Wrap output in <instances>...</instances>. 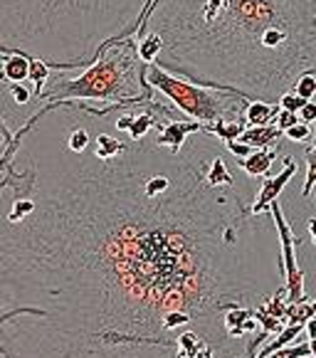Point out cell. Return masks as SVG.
I'll return each instance as SVG.
<instances>
[{"label": "cell", "instance_id": "obj_1", "mask_svg": "<svg viewBox=\"0 0 316 358\" xmlns=\"http://www.w3.org/2000/svg\"><path fill=\"white\" fill-rule=\"evenodd\" d=\"M158 127L134 138L114 106L52 101L15 134L0 161V358H175L171 311L220 348L222 314L274 294L272 215L208 183L225 141L201 129L171 148Z\"/></svg>", "mask_w": 316, "mask_h": 358}, {"label": "cell", "instance_id": "obj_13", "mask_svg": "<svg viewBox=\"0 0 316 358\" xmlns=\"http://www.w3.org/2000/svg\"><path fill=\"white\" fill-rule=\"evenodd\" d=\"M306 180H304V188H301V198H309L311 188L316 185V141L314 143H306Z\"/></svg>", "mask_w": 316, "mask_h": 358}, {"label": "cell", "instance_id": "obj_19", "mask_svg": "<svg viewBox=\"0 0 316 358\" xmlns=\"http://www.w3.org/2000/svg\"><path fill=\"white\" fill-rule=\"evenodd\" d=\"M299 119L304 124H316V101H306L299 109Z\"/></svg>", "mask_w": 316, "mask_h": 358}, {"label": "cell", "instance_id": "obj_8", "mask_svg": "<svg viewBox=\"0 0 316 358\" xmlns=\"http://www.w3.org/2000/svg\"><path fill=\"white\" fill-rule=\"evenodd\" d=\"M222 329H225L227 338L230 341H240V338L250 336V334L259 331V324L254 319V309L252 306H230V309L222 314Z\"/></svg>", "mask_w": 316, "mask_h": 358}, {"label": "cell", "instance_id": "obj_5", "mask_svg": "<svg viewBox=\"0 0 316 358\" xmlns=\"http://www.w3.org/2000/svg\"><path fill=\"white\" fill-rule=\"evenodd\" d=\"M146 82L185 119L201 122L206 129H210L215 122H245V109L250 99L235 92L195 85V82L166 72L158 64H146Z\"/></svg>", "mask_w": 316, "mask_h": 358}, {"label": "cell", "instance_id": "obj_7", "mask_svg": "<svg viewBox=\"0 0 316 358\" xmlns=\"http://www.w3.org/2000/svg\"><path fill=\"white\" fill-rule=\"evenodd\" d=\"M282 164H285V169H282V173L272 176V178H264L262 180V188L257 190V195H254L252 206H250V213L252 215H264V213H269V206H272L277 198L282 195V190L289 185V180L296 176V161L292 156L282 158Z\"/></svg>", "mask_w": 316, "mask_h": 358}, {"label": "cell", "instance_id": "obj_22", "mask_svg": "<svg viewBox=\"0 0 316 358\" xmlns=\"http://www.w3.org/2000/svg\"><path fill=\"white\" fill-rule=\"evenodd\" d=\"M306 235H309L311 243L316 245V215H311L309 220H306Z\"/></svg>", "mask_w": 316, "mask_h": 358}, {"label": "cell", "instance_id": "obj_6", "mask_svg": "<svg viewBox=\"0 0 316 358\" xmlns=\"http://www.w3.org/2000/svg\"><path fill=\"white\" fill-rule=\"evenodd\" d=\"M269 215H272V222H274V227H277V237H280L287 301H289V304H299V301H306L304 269L299 267V257H296V245H299V237H294V230H292V225L287 222L280 201H274L272 206H269Z\"/></svg>", "mask_w": 316, "mask_h": 358}, {"label": "cell", "instance_id": "obj_20", "mask_svg": "<svg viewBox=\"0 0 316 358\" xmlns=\"http://www.w3.org/2000/svg\"><path fill=\"white\" fill-rule=\"evenodd\" d=\"M190 358H215V346L206 341V343H203V346L198 348V351H195Z\"/></svg>", "mask_w": 316, "mask_h": 358}, {"label": "cell", "instance_id": "obj_2", "mask_svg": "<svg viewBox=\"0 0 316 358\" xmlns=\"http://www.w3.org/2000/svg\"><path fill=\"white\" fill-rule=\"evenodd\" d=\"M161 43L166 72L280 104L316 74V0H153L136 35Z\"/></svg>", "mask_w": 316, "mask_h": 358}, {"label": "cell", "instance_id": "obj_18", "mask_svg": "<svg viewBox=\"0 0 316 358\" xmlns=\"http://www.w3.org/2000/svg\"><path fill=\"white\" fill-rule=\"evenodd\" d=\"M301 119H299V114L296 111H285V109H280V114H277V127L282 129V131H287L289 127H294V124H299Z\"/></svg>", "mask_w": 316, "mask_h": 358}, {"label": "cell", "instance_id": "obj_4", "mask_svg": "<svg viewBox=\"0 0 316 358\" xmlns=\"http://www.w3.org/2000/svg\"><path fill=\"white\" fill-rule=\"evenodd\" d=\"M146 82V62L138 57L136 37L114 40L85 69H52L43 90L45 106L52 101H82L92 106H119L153 99Z\"/></svg>", "mask_w": 316, "mask_h": 358}, {"label": "cell", "instance_id": "obj_16", "mask_svg": "<svg viewBox=\"0 0 316 358\" xmlns=\"http://www.w3.org/2000/svg\"><path fill=\"white\" fill-rule=\"evenodd\" d=\"M299 356H311V353H309V341L289 343V346L280 348V351H274L269 358H299Z\"/></svg>", "mask_w": 316, "mask_h": 358}, {"label": "cell", "instance_id": "obj_21", "mask_svg": "<svg viewBox=\"0 0 316 358\" xmlns=\"http://www.w3.org/2000/svg\"><path fill=\"white\" fill-rule=\"evenodd\" d=\"M304 334L309 338H316V316H311L309 322L304 324ZM309 338H306V341H309Z\"/></svg>", "mask_w": 316, "mask_h": 358}, {"label": "cell", "instance_id": "obj_11", "mask_svg": "<svg viewBox=\"0 0 316 358\" xmlns=\"http://www.w3.org/2000/svg\"><path fill=\"white\" fill-rule=\"evenodd\" d=\"M277 114H280V104L252 99L247 101V109H245V122H247V127H264V124L277 122Z\"/></svg>", "mask_w": 316, "mask_h": 358}, {"label": "cell", "instance_id": "obj_24", "mask_svg": "<svg viewBox=\"0 0 316 358\" xmlns=\"http://www.w3.org/2000/svg\"><path fill=\"white\" fill-rule=\"evenodd\" d=\"M299 358H309V356H299Z\"/></svg>", "mask_w": 316, "mask_h": 358}, {"label": "cell", "instance_id": "obj_3", "mask_svg": "<svg viewBox=\"0 0 316 358\" xmlns=\"http://www.w3.org/2000/svg\"><path fill=\"white\" fill-rule=\"evenodd\" d=\"M153 0H0V50L85 69L114 40L136 35Z\"/></svg>", "mask_w": 316, "mask_h": 358}, {"label": "cell", "instance_id": "obj_12", "mask_svg": "<svg viewBox=\"0 0 316 358\" xmlns=\"http://www.w3.org/2000/svg\"><path fill=\"white\" fill-rule=\"evenodd\" d=\"M50 77H52V67H50L48 62H43V59H30V79L37 90V96H43V90L50 82Z\"/></svg>", "mask_w": 316, "mask_h": 358}, {"label": "cell", "instance_id": "obj_10", "mask_svg": "<svg viewBox=\"0 0 316 358\" xmlns=\"http://www.w3.org/2000/svg\"><path fill=\"white\" fill-rule=\"evenodd\" d=\"M240 141L252 148H280L285 141V131L277 124H264V127H247L240 136Z\"/></svg>", "mask_w": 316, "mask_h": 358}, {"label": "cell", "instance_id": "obj_15", "mask_svg": "<svg viewBox=\"0 0 316 358\" xmlns=\"http://www.w3.org/2000/svg\"><path fill=\"white\" fill-rule=\"evenodd\" d=\"M311 138V127L304 122L294 124V127H289L285 131V141H292V143H309Z\"/></svg>", "mask_w": 316, "mask_h": 358}, {"label": "cell", "instance_id": "obj_9", "mask_svg": "<svg viewBox=\"0 0 316 358\" xmlns=\"http://www.w3.org/2000/svg\"><path fill=\"white\" fill-rule=\"evenodd\" d=\"M280 156V148H254L250 156L245 158H235L237 169L243 171L247 178H264L272 169V164Z\"/></svg>", "mask_w": 316, "mask_h": 358}, {"label": "cell", "instance_id": "obj_14", "mask_svg": "<svg viewBox=\"0 0 316 358\" xmlns=\"http://www.w3.org/2000/svg\"><path fill=\"white\" fill-rule=\"evenodd\" d=\"M294 92L304 101H314L316 99V74H304V77L296 79Z\"/></svg>", "mask_w": 316, "mask_h": 358}, {"label": "cell", "instance_id": "obj_23", "mask_svg": "<svg viewBox=\"0 0 316 358\" xmlns=\"http://www.w3.org/2000/svg\"><path fill=\"white\" fill-rule=\"evenodd\" d=\"M309 353L316 356V338H309Z\"/></svg>", "mask_w": 316, "mask_h": 358}, {"label": "cell", "instance_id": "obj_17", "mask_svg": "<svg viewBox=\"0 0 316 358\" xmlns=\"http://www.w3.org/2000/svg\"><path fill=\"white\" fill-rule=\"evenodd\" d=\"M304 104H306V101L301 99V96L296 94L294 90L287 92V94H282V99H280V109H285V111H296V114H299V109H301Z\"/></svg>", "mask_w": 316, "mask_h": 358}]
</instances>
